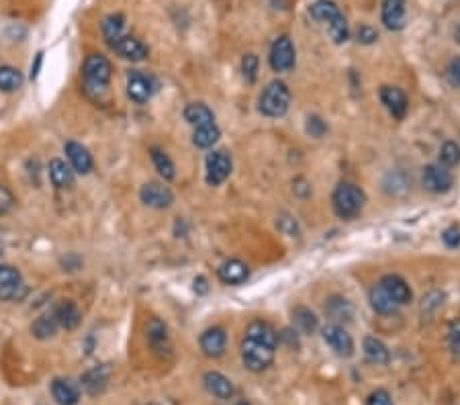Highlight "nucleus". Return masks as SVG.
<instances>
[{
	"instance_id": "aec40b11",
	"label": "nucleus",
	"mask_w": 460,
	"mask_h": 405,
	"mask_svg": "<svg viewBox=\"0 0 460 405\" xmlns=\"http://www.w3.org/2000/svg\"><path fill=\"white\" fill-rule=\"evenodd\" d=\"M146 331H148V342L157 356L170 354V336H168V327L164 322H160L157 318H152Z\"/></svg>"
},
{
	"instance_id": "f704fd0d",
	"label": "nucleus",
	"mask_w": 460,
	"mask_h": 405,
	"mask_svg": "<svg viewBox=\"0 0 460 405\" xmlns=\"http://www.w3.org/2000/svg\"><path fill=\"white\" fill-rule=\"evenodd\" d=\"M23 74L12 66H0V90L2 92H14L23 86Z\"/></svg>"
},
{
	"instance_id": "79ce46f5",
	"label": "nucleus",
	"mask_w": 460,
	"mask_h": 405,
	"mask_svg": "<svg viewBox=\"0 0 460 405\" xmlns=\"http://www.w3.org/2000/svg\"><path fill=\"white\" fill-rule=\"evenodd\" d=\"M12 207H14V197H12V193H10L4 184H0V215L8 213Z\"/></svg>"
},
{
	"instance_id": "cd10ccee",
	"label": "nucleus",
	"mask_w": 460,
	"mask_h": 405,
	"mask_svg": "<svg viewBox=\"0 0 460 405\" xmlns=\"http://www.w3.org/2000/svg\"><path fill=\"white\" fill-rule=\"evenodd\" d=\"M123 29H125V17L123 14H109L102 21V37L105 41L113 47L121 37H123Z\"/></svg>"
},
{
	"instance_id": "2eb2a0df",
	"label": "nucleus",
	"mask_w": 460,
	"mask_h": 405,
	"mask_svg": "<svg viewBox=\"0 0 460 405\" xmlns=\"http://www.w3.org/2000/svg\"><path fill=\"white\" fill-rule=\"evenodd\" d=\"M203 383H205V389H207L215 399H219V402H230L231 397H233V393H235L233 383H231L226 375H221V373H217V371H209V373H205Z\"/></svg>"
},
{
	"instance_id": "a211bd4d",
	"label": "nucleus",
	"mask_w": 460,
	"mask_h": 405,
	"mask_svg": "<svg viewBox=\"0 0 460 405\" xmlns=\"http://www.w3.org/2000/svg\"><path fill=\"white\" fill-rule=\"evenodd\" d=\"M381 21L388 31H401L405 27V0H383Z\"/></svg>"
},
{
	"instance_id": "c9c22d12",
	"label": "nucleus",
	"mask_w": 460,
	"mask_h": 405,
	"mask_svg": "<svg viewBox=\"0 0 460 405\" xmlns=\"http://www.w3.org/2000/svg\"><path fill=\"white\" fill-rule=\"evenodd\" d=\"M27 295H29V287H27L23 281L0 287V299L6 301V303H19V301H23Z\"/></svg>"
},
{
	"instance_id": "f3484780",
	"label": "nucleus",
	"mask_w": 460,
	"mask_h": 405,
	"mask_svg": "<svg viewBox=\"0 0 460 405\" xmlns=\"http://www.w3.org/2000/svg\"><path fill=\"white\" fill-rule=\"evenodd\" d=\"M115 54L123 60H131V62H142L148 58V47L133 35H123L115 45H113Z\"/></svg>"
},
{
	"instance_id": "e433bc0d",
	"label": "nucleus",
	"mask_w": 460,
	"mask_h": 405,
	"mask_svg": "<svg viewBox=\"0 0 460 405\" xmlns=\"http://www.w3.org/2000/svg\"><path fill=\"white\" fill-rule=\"evenodd\" d=\"M460 162V148L454 142H446L440 148V164L446 168H454Z\"/></svg>"
},
{
	"instance_id": "6e6552de",
	"label": "nucleus",
	"mask_w": 460,
	"mask_h": 405,
	"mask_svg": "<svg viewBox=\"0 0 460 405\" xmlns=\"http://www.w3.org/2000/svg\"><path fill=\"white\" fill-rule=\"evenodd\" d=\"M231 158L228 152L223 150H215L207 156V162H205V170H207V182L211 186H219L223 184L231 174Z\"/></svg>"
},
{
	"instance_id": "72a5a7b5",
	"label": "nucleus",
	"mask_w": 460,
	"mask_h": 405,
	"mask_svg": "<svg viewBox=\"0 0 460 405\" xmlns=\"http://www.w3.org/2000/svg\"><path fill=\"white\" fill-rule=\"evenodd\" d=\"M150 154H152V162L155 166V170H157V174L164 180H172L176 176V170H174V162L170 160V156L164 150H160V148H152Z\"/></svg>"
},
{
	"instance_id": "4c0bfd02",
	"label": "nucleus",
	"mask_w": 460,
	"mask_h": 405,
	"mask_svg": "<svg viewBox=\"0 0 460 405\" xmlns=\"http://www.w3.org/2000/svg\"><path fill=\"white\" fill-rule=\"evenodd\" d=\"M241 76H243V80L248 82V84L256 82V78H258V58L254 54L243 56V60H241Z\"/></svg>"
},
{
	"instance_id": "49530a36",
	"label": "nucleus",
	"mask_w": 460,
	"mask_h": 405,
	"mask_svg": "<svg viewBox=\"0 0 460 405\" xmlns=\"http://www.w3.org/2000/svg\"><path fill=\"white\" fill-rule=\"evenodd\" d=\"M366 405H393V399H391V395L384 389H377V391H373L369 395Z\"/></svg>"
},
{
	"instance_id": "6ab92c4d",
	"label": "nucleus",
	"mask_w": 460,
	"mask_h": 405,
	"mask_svg": "<svg viewBox=\"0 0 460 405\" xmlns=\"http://www.w3.org/2000/svg\"><path fill=\"white\" fill-rule=\"evenodd\" d=\"M309 14H311V19H315L317 23H321L325 27H331L333 23L344 19L340 6L333 0H315L309 6Z\"/></svg>"
},
{
	"instance_id": "a18cd8bd",
	"label": "nucleus",
	"mask_w": 460,
	"mask_h": 405,
	"mask_svg": "<svg viewBox=\"0 0 460 405\" xmlns=\"http://www.w3.org/2000/svg\"><path fill=\"white\" fill-rule=\"evenodd\" d=\"M442 242L446 243L448 248H459L460 245V230L459 228H446L442 232Z\"/></svg>"
},
{
	"instance_id": "423d86ee",
	"label": "nucleus",
	"mask_w": 460,
	"mask_h": 405,
	"mask_svg": "<svg viewBox=\"0 0 460 405\" xmlns=\"http://www.w3.org/2000/svg\"><path fill=\"white\" fill-rule=\"evenodd\" d=\"M421 184L426 186V190H430L434 195H442V193H448L452 188L454 176H452V172L446 166L430 164L421 172Z\"/></svg>"
},
{
	"instance_id": "393cba45",
	"label": "nucleus",
	"mask_w": 460,
	"mask_h": 405,
	"mask_svg": "<svg viewBox=\"0 0 460 405\" xmlns=\"http://www.w3.org/2000/svg\"><path fill=\"white\" fill-rule=\"evenodd\" d=\"M245 336H250V338H254V340H258L262 344H268L272 348H276V342H278L276 329L268 324V322H262V320H254L252 324L248 325Z\"/></svg>"
},
{
	"instance_id": "a878e982",
	"label": "nucleus",
	"mask_w": 460,
	"mask_h": 405,
	"mask_svg": "<svg viewBox=\"0 0 460 405\" xmlns=\"http://www.w3.org/2000/svg\"><path fill=\"white\" fill-rule=\"evenodd\" d=\"M184 119H186L190 125H195V127L215 123V115H213V111H211L207 105H203V102L186 105V109H184Z\"/></svg>"
},
{
	"instance_id": "20e7f679",
	"label": "nucleus",
	"mask_w": 460,
	"mask_h": 405,
	"mask_svg": "<svg viewBox=\"0 0 460 405\" xmlns=\"http://www.w3.org/2000/svg\"><path fill=\"white\" fill-rule=\"evenodd\" d=\"M82 74H84L86 88L102 92V90L109 86V82H111L113 66H111V62H109L105 56H100V54H90V56H86V60H84Z\"/></svg>"
},
{
	"instance_id": "b1692460",
	"label": "nucleus",
	"mask_w": 460,
	"mask_h": 405,
	"mask_svg": "<svg viewBox=\"0 0 460 405\" xmlns=\"http://www.w3.org/2000/svg\"><path fill=\"white\" fill-rule=\"evenodd\" d=\"M47 170H50V178H52L54 186H58V188H70L74 184V170L70 168V164H66L64 160L54 158L50 162V166H47Z\"/></svg>"
},
{
	"instance_id": "9b49d317",
	"label": "nucleus",
	"mask_w": 460,
	"mask_h": 405,
	"mask_svg": "<svg viewBox=\"0 0 460 405\" xmlns=\"http://www.w3.org/2000/svg\"><path fill=\"white\" fill-rule=\"evenodd\" d=\"M109 381H111V366H109V364L92 366V369H88V371L80 377V385H82V389H84L88 395H92V397L100 395V393L107 389Z\"/></svg>"
},
{
	"instance_id": "f8f14e48",
	"label": "nucleus",
	"mask_w": 460,
	"mask_h": 405,
	"mask_svg": "<svg viewBox=\"0 0 460 405\" xmlns=\"http://www.w3.org/2000/svg\"><path fill=\"white\" fill-rule=\"evenodd\" d=\"M381 102L386 107V111L391 113L393 119H397V121L405 119L409 102H407V96H405V92L401 88H397V86H383L381 88Z\"/></svg>"
},
{
	"instance_id": "c03bdc74",
	"label": "nucleus",
	"mask_w": 460,
	"mask_h": 405,
	"mask_svg": "<svg viewBox=\"0 0 460 405\" xmlns=\"http://www.w3.org/2000/svg\"><path fill=\"white\" fill-rule=\"evenodd\" d=\"M444 295L442 293H438V291H434V293H430L428 297H424V303H421V309L424 311H432V309H436V307H440L444 301Z\"/></svg>"
},
{
	"instance_id": "2f4dec72",
	"label": "nucleus",
	"mask_w": 460,
	"mask_h": 405,
	"mask_svg": "<svg viewBox=\"0 0 460 405\" xmlns=\"http://www.w3.org/2000/svg\"><path fill=\"white\" fill-rule=\"evenodd\" d=\"M58 322H56V318L52 316V314H47V316H41V318H37L33 324H31V333H33V338H37V340H52L56 333H58Z\"/></svg>"
},
{
	"instance_id": "0eeeda50",
	"label": "nucleus",
	"mask_w": 460,
	"mask_h": 405,
	"mask_svg": "<svg viewBox=\"0 0 460 405\" xmlns=\"http://www.w3.org/2000/svg\"><path fill=\"white\" fill-rule=\"evenodd\" d=\"M321 333H323L325 344H327L338 356H342V358H350V356L354 354V340H352V336H350V333H348L340 324H327L323 329H321Z\"/></svg>"
},
{
	"instance_id": "8fccbe9b",
	"label": "nucleus",
	"mask_w": 460,
	"mask_h": 405,
	"mask_svg": "<svg viewBox=\"0 0 460 405\" xmlns=\"http://www.w3.org/2000/svg\"><path fill=\"white\" fill-rule=\"evenodd\" d=\"M4 254V240H2V234H0V256Z\"/></svg>"
},
{
	"instance_id": "f03ea898",
	"label": "nucleus",
	"mask_w": 460,
	"mask_h": 405,
	"mask_svg": "<svg viewBox=\"0 0 460 405\" xmlns=\"http://www.w3.org/2000/svg\"><path fill=\"white\" fill-rule=\"evenodd\" d=\"M291 107V90L285 82L272 80L270 84H266V88L262 90L260 94V100H258V111L264 115V117H272V119H278L283 117Z\"/></svg>"
},
{
	"instance_id": "ea45409f",
	"label": "nucleus",
	"mask_w": 460,
	"mask_h": 405,
	"mask_svg": "<svg viewBox=\"0 0 460 405\" xmlns=\"http://www.w3.org/2000/svg\"><path fill=\"white\" fill-rule=\"evenodd\" d=\"M19 281H23V278H21V272L17 268H12L8 264H0V287L12 285V283H19Z\"/></svg>"
},
{
	"instance_id": "f257e3e1",
	"label": "nucleus",
	"mask_w": 460,
	"mask_h": 405,
	"mask_svg": "<svg viewBox=\"0 0 460 405\" xmlns=\"http://www.w3.org/2000/svg\"><path fill=\"white\" fill-rule=\"evenodd\" d=\"M331 203H333V211L338 217L352 219L362 211V207L366 203V195L360 186H356L352 182H340L333 190Z\"/></svg>"
},
{
	"instance_id": "c85d7f7f",
	"label": "nucleus",
	"mask_w": 460,
	"mask_h": 405,
	"mask_svg": "<svg viewBox=\"0 0 460 405\" xmlns=\"http://www.w3.org/2000/svg\"><path fill=\"white\" fill-rule=\"evenodd\" d=\"M371 307L377 311V314H381V316H391V314H395L397 311V303L386 295V291H384L381 285H377V287H373L371 289Z\"/></svg>"
},
{
	"instance_id": "39448f33",
	"label": "nucleus",
	"mask_w": 460,
	"mask_h": 405,
	"mask_svg": "<svg viewBox=\"0 0 460 405\" xmlns=\"http://www.w3.org/2000/svg\"><path fill=\"white\" fill-rule=\"evenodd\" d=\"M268 62L274 72H289L295 68L297 56H295V45L289 35H281L274 39V43L270 47Z\"/></svg>"
},
{
	"instance_id": "7c9ffc66",
	"label": "nucleus",
	"mask_w": 460,
	"mask_h": 405,
	"mask_svg": "<svg viewBox=\"0 0 460 405\" xmlns=\"http://www.w3.org/2000/svg\"><path fill=\"white\" fill-rule=\"evenodd\" d=\"M325 311H327V316H329L336 324H340V322H348V320L354 316L352 305H350L346 299H342V297H331V299L325 303Z\"/></svg>"
},
{
	"instance_id": "473e14b6",
	"label": "nucleus",
	"mask_w": 460,
	"mask_h": 405,
	"mask_svg": "<svg viewBox=\"0 0 460 405\" xmlns=\"http://www.w3.org/2000/svg\"><path fill=\"white\" fill-rule=\"evenodd\" d=\"M293 324L301 333H313L317 329L319 322H317V316L309 307L299 305V307L293 309Z\"/></svg>"
},
{
	"instance_id": "37998d69",
	"label": "nucleus",
	"mask_w": 460,
	"mask_h": 405,
	"mask_svg": "<svg viewBox=\"0 0 460 405\" xmlns=\"http://www.w3.org/2000/svg\"><path fill=\"white\" fill-rule=\"evenodd\" d=\"M448 344H450V350L457 356H460V320L452 322L450 329H448Z\"/></svg>"
},
{
	"instance_id": "4be33fe9",
	"label": "nucleus",
	"mask_w": 460,
	"mask_h": 405,
	"mask_svg": "<svg viewBox=\"0 0 460 405\" xmlns=\"http://www.w3.org/2000/svg\"><path fill=\"white\" fill-rule=\"evenodd\" d=\"M52 395L56 404L76 405L80 402V387L72 379H54L52 381Z\"/></svg>"
},
{
	"instance_id": "ddd939ff",
	"label": "nucleus",
	"mask_w": 460,
	"mask_h": 405,
	"mask_svg": "<svg viewBox=\"0 0 460 405\" xmlns=\"http://www.w3.org/2000/svg\"><path fill=\"white\" fill-rule=\"evenodd\" d=\"M226 346H228V333H226L223 327H209V329L203 331V336H201V350H203L205 356L219 358L226 352Z\"/></svg>"
},
{
	"instance_id": "09e8293b",
	"label": "nucleus",
	"mask_w": 460,
	"mask_h": 405,
	"mask_svg": "<svg viewBox=\"0 0 460 405\" xmlns=\"http://www.w3.org/2000/svg\"><path fill=\"white\" fill-rule=\"evenodd\" d=\"M195 291H197V293H201V295L209 291V287H207V281H205L203 276L195 278Z\"/></svg>"
},
{
	"instance_id": "603ef678",
	"label": "nucleus",
	"mask_w": 460,
	"mask_h": 405,
	"mask_svg": "<svg viewBox=\"0 0 460 405\" xmlns=\"http://www.w3.org/2000/svg\"><path fill=\"white\" fill-rule=\"evenodd\" d=\"M148 405H157V404H148Z\"/></svg>"
},
{
	"instance_id": "9d476101",
	"label": "nucleus",
	"mask_w": 460,
	"mask_h": 405,
	"mask_svg": "<svg viewBox=\"0 0 460 405\" xmlns=\"http://www.w3.org/2000/svg\"><path fill=\"white\" fill-rule=\"evenodd\" d=\"M153 90H155V86H153V80L148 74H144L140 70H131L127 74V96L133 102H138V105L148 102L152 98Z\"/></svg>"
},
{
	"instance_id": "1a4fd4ad",
	"label": "nucleus",
	"mask_w": 460,
	"mask_h": 405,
	"mask_svg": "<svg viewBox=\"0 0 460 405\" xmlns=\"http://www.w3.org/2000/svg\"><path fill=\"white\" fill-rule=\"evenodd\" d=\"M140 199L152 209H168L174 203V193L164 182H146L140 188Z\"/></svg>"
},
{
	"instance_id": "5701e85b",
	"label": "nucleus",
	"mask_w": 460,
	"mask_h": 405,
	"mask_svg": "<svg viewBox=\"0 0 460 405\" xmlns=\"http://www.w3.org/2000/svg\"><path fill=\"white\" fill-rule=\"evenodd\" d=\"M217 274H219V278H221L226 285H241V283L248 281V276H250V268H248V264H243L241 260L231 258V260H226V262L219 266Z\"/></svg>"
},
{
	"instance_id": "a19ab883",
	"label": "nucleus",
	"mask_w": 460,
	"mask_h": 405,
	"mask_svg": "<svg viewBox=\"0 0 460 405\" xmlns=\"http://www.w3.org/2000/svg\"><path fill=\"white\" fill-rule=\"evenodd\" d=\"M307 133H309L311 138H321V135L325 133V123H323L317 115H311V117L307 119Z\"/></svg>"
},
{
	"instance_id": "58836bf2",
	"label": "nucleus",
	"mask_w": 460,
	"mask_h": 405,
	"mask_svg": "<svg viewBox=\"0 0 460 405\" xmlns=\"http://www.w3.org/2000/svg\"><path fill=\"white\" fill-rule=\"evenodd\" d=\"M356 39H358L360 43H364V45H373V43L379 39V33H377V29H373L371 25H360V27L356 29Z\"/></svg>"
},
{
	"instance_id": "3c124183",
	"label": "nucleus",
	"mask_w": 460,
	"mask_h": 405,
	"mask_svg": "<svg viewBox=\"0 0 460 405\" xmlns=\"http://www.w3.org/2000/svg\"><path fill=\"white\" fill-rule=\"evenodd\" d=\"M233 405H252L250 402H245V399H241V402H235Z\"/></svg>"
},
{
	"instance_id": "7ed1b4c3",
	"label": "nucleus",
	"mask_w": 460,
	"mask_h": 405,
	"mask_svg": "<svg viewBox=\"0 0 460 405\" xmlns=\"http://www.w3.org/2000/svg\"><path fill=\"white\" fill-rule=\"evenodd\" d=\"M274 350L276 348L245 336L241 340V360H243V366L248 371H252V373L266 371L272 364V360H274Z\"/></svg>"
},
{
	"instance_id": "c756f323",
	"label": "nucleus",
	"mask_w": 460,
	"mask_h": 405,
	"mask_svg": "<svg viewBox=\"0 0 460 405\" xmlns=\"http://www.w3.org/2000/svg\"><path fill=\"white\" fill-rule=\"evenodd\" d=\"M221 131L215 123L211 125H201V127H195V133H193V144L201 150H207V148H213L219 140Z\"/></svg>"
},
{
	"instance_id": "dca6fc26",
	"label": "nucleus",
	"mask_w": 460,
	"mask_h": 405,
	"mask_svg": "<svg viewBox=\"0 0 460 405\" xmlns=\"http://www.w3.org/2000/svg\"><path fill=\"white\" fill-rule=\"evenodd\" d=\"M52 316L56 318V322L64 329H76L82 322V311L78 309V305L70 299H62L54 305Z\"/></svg>"
},
{
	"instance_id": "412c9836",
	"label": "nucleus",
	"mask_w": 460,
	"mask_h": 405,
	"mask_svg": "<svg viewBox=\"0 0 460 405\" xmlns=\"http://www.w3.org/2000/svg\"><path fill=\"white\" fill-rule=\"evenodd\" d=\"M64 150H66V156H68V160H70V168L78 172V174H88L90 170H92V156H90V152L82 146V144H78V142H68L66 146H64Z\"/></svg>"
},
{
	"instance_id": "bb28decb",
	"label": "nucleus",
	"mask_w": 460,
	"mask_h": 405,
	"mask_svg": "<svg viewBox=\"0 0 460 405\" xmlns=\"http://www.w3.org/2000/svg\"><path fill=\"white\" fill-rule=\"evenodd\" d=\"M362 348H364V354L371 362L375 364H386L391 360V352L388 348L384 346L383 342L375 336H366L364 342H362Z\"/></svg>"
},
{
	"instance_id": "de8ad7c7",
	"label": "nucleus",
	"mask_w": 460,
	"mask_h": 405,
	"mask_svg": "<svg viewBox=\"0 0 460 405\" xmlns=\"http://www.w3.org/2000/svg\"><path fill=\"white\" fill-rule=\"evenodd\" d=\"M450 78H452V82L454 84H459L460 86V60H454L452 64H450Z\"/></svg>"
},
{
	"instance_id": "4468645a",
	"label": "nucleus",
	"mask_w": 460,
	"mask_h": 405,
	"mask_svg": "<svg viewBox=\"0 0 460 405\" xmlns=\"http://www.w3.org/2000/svg\"><path fill=\"white\" fill-rule=\"evenodd\" d=\"M379 285L383 287L384 291H386V295H388L397 305H407V303L413 299V293H411L407 281L401 278L399 274H384Z\"/></svg>"
}]
</instances>
